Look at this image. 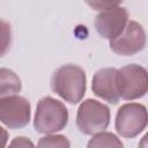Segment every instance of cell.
<instances>
[{
	"mask_svg": "<svg viewBox=\"0 0 148 148\" xmlns=\"http://www.w3.org/2000/svg\"><path fill=\"white\" fill-rule=\"evenodd\" d=\"M12 39L13 35L10 24L7 21L0 18V57L7 54L12 45Z\"/></svg>",
	"mask_w": 148,
	"mask_h": 148,
	"instance_id": "obj_13",
	"label": "cell"
},
{
	"mask_svg": "<svg viewBox=\"0 0 148 148\" xmlns=\"http://www.w3.org/2000/svg\"><path fill=\"white\" fill-rule=\"evenodd\" d=\"M37 148H71V142L65 135L47 134L38 140Z\"/></svg>",
	"mask_w": 148,
	"mask_h": 148,
	"instance_id": "obj_12",
	"label": "cell"
},
{
	"mask_svg": "<svg viewBox=\"0 0 148 148\" xmlns=\"http://www.w3.org/2000/svg\"><path fill=\"white\" fill-rule=\"evenodd\" d=\"M22 89L21 79L9 68H0V98L17 95Z\"/></svg>",
	"mask_w": 148,
	"mask_h": 148,
	"instance_id": "obj_10",
	"label": "cell"
},
{
	"mask_svg": "<svg viewBox=\"0 0 148 148\" xmlns=\"http://www.w3.org/2000/svg\"><path fill=\"white\" fill-rule=\"evenodd\" d=\"M147 109L140 103L123 104L116 114V131L117 133L127 139L138 136L147 126Z\"/></svg>",
	"mask_w": 148,
	"mask_h": 148,
	"instance_id": "obj_5",
	"label": "cell"
},
{
	"mask_svg": "<svg viewBox=\"0 0 148 148\" xmlns=\"http://www.w3.org/2000/svg\"><path fill=\"white\" fill-rule=\"evenodd\" d=\"M7 141H8V132L2 126H0V148H6Z\"/></svg>",
	"mask_w": 148,
	"mask_h": 148,
	"instance_id": "obj_16",
	"label": "cell"
},
{
	"mask_svg": "<svg viewBox=\"0 0 148 148\" xmlns=\"http://www.w3.org/2000/svg\"><path fill=\"white\" fill-rule=\"evenodd\" d=\"M91 90L97 97L105 102L117 104L120 99L117 87V68L105 67L98 69L94 74Z\"/></svg>",
	"mask_w": 148,
	"mask_h": 148,
	"instance_id": "obj_9",
	"label": "cell"
},
{
	"mask_svg": "<svg viewBox=\"0 0 148 148\" xmlns=\"http://www.w3.org/2000/svg\"><path fill=\"white\" fill-rule=\"evenodd\" d=\"M128 22V13L120 3L99 12L95 18V29L97 34L104 39H114L118 37Z\"/></svg>",
	"mask_w": 148,
	"mask_h": 148,
	"instance_id": "obj_8",
	"label": "cell"
},
{
	"mask_svg": "<svg viewBox=\"0 0 148 148\" xmlns=\"http://www.w3.org/2000/svg\"><path fill=\"white\" fill-rule=\"evenodd\" d=\"M110 109L92 98L83 101L76 113V126L86 135L104 132L110 124Z\"/></svg>",
	"mask_w": 148,
	"mask_h": 148,
	"instance_id": "obj_3",
	"label": "cell"
},
{
	"mask_svg": "<svg viewBox=\"0 0 148 148\" xmlns=\"http://www.w3.org/2000/svg\"><path fill=\"white\" fill-rule=\"evenodd\" d=\"M87 76L77 65L67 64L60 66L51 77V89L68 103L76 104L82 101L86 88Z\"/></svg>",
	"mask_w": 148,
	"mask_h": 148,
	"instance_id": "obj_1",
	"label": "cell"
},
{
	"mask_svg": "<svg viewBox=\"0 0 148 148\" xmlns=\"http://www.w3.org/2000/svg\"><path fill=\"white\" fill-rule=\"evenodd\" d=\"M68 118L67 108L62 102L51 96H45L37 103L34 127L38 133L53 134L67 126Z\"/></svg>",
	"mask_w": 148,
	"mask_h": 148,
	"instance_id": "obj_2",
	"label": "cell"
},
{
	"mask_svg": "<svg viewBox=\"0 0 148 148\" xmlns=\"http://www.w3.org/2000/svg\"><path fill=\"white\" fill-rule=\"evenodd\" d=\"M117 87L119 97L134 101L143 97L148 90V74L145 67L130 64L117 69Z\"/></svg>",
	"mask_w": 148,
	"mask_h": 148,
	"instance_id": "obj_4",
	"label": "cell"
},
{
	"mask_svg": "<svg viewBox=\"0 0 148 148\" xmlns=\"http://www.w3.org/2000/svg\"><path fill=\"white\" fill-rule=\"evenodd\" d=\"M147 38L143 27L136 21L130 20L123 32L110 40V49L118 56L130 57L141 52L146 47Z\"/></svg>",
	"mask_w": 148,
	"mask_h": 148,
	"instance_id": "obj_7",
	"label": "cell"
},
{
	"mask_svg": "<svg viewBox=\"0 0 148 148\" xmlns=\"http://www.w3.org/2000/svg\"><path fill=\"white\" fill-rule=\"evenodd\" d=\"M31 117L30 102L22 96L14 95L0 98V121L10 130L25 127Z\"/></svg>",
	"mask_w": 148,
	"mask_h": 148,
	"instance_id": "obj_6",
	"label": "cell"
},
{
	"mask_svg": "<svg viewBox=\"0 0 148 148\" xmlns=\"http://www.w3.org/2000/svg\"><path fill=\"white\" fill-rule=\"evenodd\" d=\"M8 148H36V147L29 138H27V136H16L10 141Z\"/></svg>",
	"mask_w": 148,
	"mask_h": 148,
	"instance_id": "obj_14",
	"label": "cell"
},
{
	"mask_svg": "<svg viewBox=\"0 0 148 148\" xmlns=\"http://www.w3.org/2000/svg\"><path fill=\"white\" fill-rule=\"evenodd\" d=\"M90 7H92L95 10H105V9H109V8H112L117 5H119L120 2H109V1H92V2H87Z\"/></svg>",
	"mask_w": 148,
	"mask_h": 148,
	"instance_id": "obj_15",
	"label": "cell"
},
{
	"mask_svg": "<svg viewBox=\"0 0 148 148\" xmlns=\"http://www.w3.org/2000/svg\"><path fill=\"white\" fill-rule=\"evenodd\" d=\"M87 148H124V143L113 133L99 132L88 141Z\"/></svg>",
	"mask_w": 148,
	"mask_h": 148,
	"instance_id": "obj_11",
	"label": "cell"
}]
</instances>
